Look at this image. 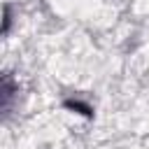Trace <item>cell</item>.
Listing matches in <instances>:
<instances>
[{
    "instance_id": "cell-1",
    "label": "cell",
    "mask_w": 149,
    "mask_h": 149,
    "mask_svg": "<svg viewBox=\"0 0 149 149\" xmlns=\"http://www.w3.org/2000/svg\"><path fill=\"white\" fill-rule=\"evenodd\" d=\"M14 93H16V84L12 81L9 74H5V77H2V112H5V114H9V109H12V98H14Z\"/></svg>"
},
{
    "instance_id": "cell-2",
    "label": "cell",
    "mask_w": 149,
    "mask_h": 149,
    "mask_svg": "<svg viewBox=\"0 0 149 149\" xmlns=\"http://www.w3.org/2000/svg\"><path fill=\"white\" fill-rule=\"evenodd\" d=\"M65 107H70V109H81L84 114H91V107H88V105H81V102H72V100H65Z\"/></svg>"
}]
</instances>
